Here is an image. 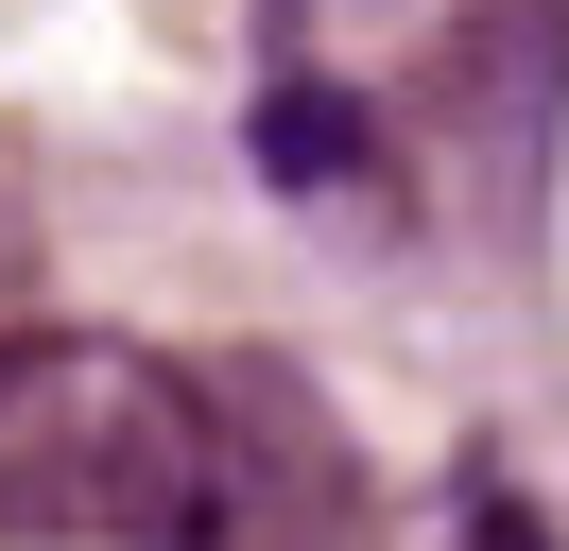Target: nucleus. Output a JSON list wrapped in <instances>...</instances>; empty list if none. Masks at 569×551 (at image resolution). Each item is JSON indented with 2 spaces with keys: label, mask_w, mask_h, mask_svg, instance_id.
<instances>
[{
  "label": "nucleus",
  "mask_w": 569,
  "mask_h": 551,
  "mask_svg": "<svg viewBox=\"0 0 569 551\" xmlns=\"http://www.w3.org/2000/svg\"><path fill=\"white\" fill-rule=\"evenodd\" d=\"M466 551H552V517L500 500V482H466Z\"/></svg>",
  "instance_id": "20e7f679"
},
{
  "label": "nucleus",
  "mask_w": 569,
  "mask_h": 551,
  "mask_svg": "<svg viewBox=\"0 0 569 551\" xmlns=\"http://www.w3.org/2000/svg\"><path fill=\"white\" fill-rule=\"evenodd\" d=\"M190 551H362V465L311 413L293 362H224L208 379V534Z\"/></svg>",
  "instance_id": "f03ea898"
},
{
  "label": "nucleus",
  "mask_w": 569,
  "mask_h": 551,
  "mask_svg": "<svg viewBox=\"0 0 569 551\" xmlns=\"http://www.w3.org/2000/svg\"><path fill=\"white\" fill-rule=\"evenodd\" d=\"M0 534L190 551L208 534V379L121 328H0Z\"/></svg>",
  "instance_id": "f257e3e1"
},
{
  "label": "nucleus",
  "mask_w": 569,
  "mask_h": 551,
  "mask_svg": "<svg viewBox=\"0 0 569 551\" xmlns=\"http://www.w3.org/2000/svg\"><path fill=\"white\" fill-rule=\"evenodd\" d=\"M259 172H277L293 207H346V190H380V121H362L346 87H259Z\"/></svg>",
  "instance_id": "7ed1b4c3"
}]
</instances>
